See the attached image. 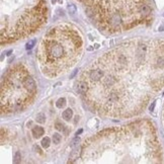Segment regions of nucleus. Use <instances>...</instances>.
Masks as SVG:
<instances>
[{
  "label": "nucleus",
  "mask_w": 164,
  "mask_h": 164,
  "mask_svg": "<svg viewBox=\"0 0 164 164\" xmlns=\"http://www.w3.org/2000/svg\"><path fill=\"white\" fill-rule=\"evenodd\" d=\"M31 133H32V135H33V137H35V138H40V137H42V136L44 135L45 131H44V129H43L42 127L37 126V127H33V128H32Z\"/></svg>",
  "instance_id": "nucleus-4"
},
{
  "label": "nucleus",
  "mask_w": 164,
  "mask_h": 164,
  "mask_svg": "<svg viewBox=\"0 0 164 164\" xmlns=\"http://www.w3.org/2000/svg\"><path fill=\"white\" fill-rule=\"evenodd\" d=\"M35 43H36V42H35V40H31L30 42L26 44V49H27V50L32 49V47L35 46Z\"/></svg>",
  "instance_id": "nucleus-10"
},
{
  "label": "nucleus",
  "mask_w": 164,
  "mask_h": 164,
  "mask_svg": "<svg viewBox=\"0 0 164 164\" xmlns=\"http://www.w3.org/2000/svg\"><path fill=\"white\" fill-rule=\"evenodd\" d=\"M81 132H82V130H79V131H78V132H77V135H78V134H80V133H81Z\"/></svg>",
  "instance_id": "nucleus-16"
},
{
  "label": "nucleus",
  "mask_w": 164,
  "mask_h": 164,
  "mask_svg": "<svg viewBox=\"0 0 164 164\" xmlns=\"http://www.w3.org/2000/svg\"><path fill=\"white\" fill-rule=\"evenodd\" d=\"M56 129L59 130V131H63V130H64V126L59 124V123H57V124H56Z\"/></svg>",
  "instance_id": "nucleus-13"
},
{
  "label": "nucleus",
  "mask_w": 164,
  "mask_h": 164,
  "mask_svg": "<svg viewBox=\"0 0 164 164\" xmlns=\"http://www.w3.org/2000/svg\"><path fill=\"white\" fill-rule=\"evenodd\" d=\"M81 35L76 29L63 24L51 29L37 51L43 74L53 78L66 72L80 59L83 51Z\"/></svg>",
  "instance_id": "nucleus-1"
},
{
  "label": "nucleus",
  "mask_w": 164,
  "mask_h": 164,
  "mask_svg": "<svg viewBox=\"0 0 164 164\" xmlns=\"http://www.w3.org/2000/svg\"><path fill=\"white\" fill-rule=\"evenodd\" d=\"M50 144H51V140H50L49 137H46V138L43 139V141H42V146H43V148H45V149L49 148Z\"/></svg>",
  "instance_id": "nucleus-7"
},
{
  "label": "nucleus",
  "mask_w": 164,
  "mask_h": 164,
  "mask_svg": "<svg viewBox=\"0 0 164 164\" xmlns=\"http://www.w3.org/2000/svg\"><path fill=\"white\" fill-rule=\"evenodd\" d=\"M61 140H62V137H61L60 134L56 133L53 135V142L55 143V144H59V143L61 142Z\"/></svg>",
  "instance_id": "nucleus-9"
},
{
  "label": "nucleus",
  "mask_w": 164,
  "mask_h": 164,
  "mask_svg": "<svg viewBox=\"0 0 164 164\" xmlns=\"http://www.w3.org/2000/svg\"><path fill=\"white\" fill-rule=\"evenodd\" d=\"M68 10H69V12L71 13V14H73V13L76 12V6L73 5V4H71V5L68 6Z\"/></svg>",
  "instance_id": "nucleus-12"
},
{
  "label": "nucleus",
  "mask_w": 164,
  "mask_h": 164,
  "mask_svg": "<svg viewBox=\"0 0 164 164\" xmlns=\"http://www.w3.org/2000/svg\"><path fill=\"white\" fill-rule=\"evenodd\" d=\"M56 1H57V0H52V2H53V3H55Z\"/></svg>",
  "instance_id": "nucleus-17"
},
{
  "label": "nucleus",
  "mask_w": 164,
  "mask_h": 164,
  "mask_svg": "<svg viewBox=\"0 0 164 164\" xmlns=\"http://www.w3.org/2000/svg\"><path fill=\"white\" fill-rule=\"evenodd\" d=\"M37 122L38 123H40V124H44V123L46 122V115H45V113H40L38 115H37Z\"/></svg>",
  "instance_id": "nucleus-6"
},
{
  "label": "nucleus",
  "mask_w": 164,
  "mask_h": 164,
  "mask_svg": "<svg viewBox=\"0 0 164 164\" xmlns=\"http://www.w3.org/2000/svg\"><path fill=\"white\" fill-rule=\"evenodd\" d=\"M150 12H151V9H150V7H149L148 5H146V4H142L139 7V13L141 14V16L143 18L146 17L147 15H149Z\"/></svg>",
  "instance_id": "nucleus-3"
},
{
  "label": "nucleus",
  "mask_w": 164,
  "mask_h": 164,
  "mask_svg": "<svg viewBox=\"0 0 164 164\" xmlns=\"http://www.w3.org/2000/svg\"><path fill=\"white\" fill-rule=\"evenodd\" d=\"M65 104H66V99H65L64 97L58 99L57 102H56V106H57L58 108H62L63 106H65Z\"/></svg>",
  "instance_id": "nucleus-8"
},
{
  "label": "nucleus",
  "mask_w": 164,
  "mask_h": 164,
  "mask_svg": "<svg viewBox=\"0 0 164 164\" xmlns=\"http://www.w3.org/2000/svg\"><path fill=\"white\" fill-rule=\"evenodd\" d=\"M72 115H73V111H72L71 108H67L66 111H64L63 113H62L63 119L66 120V121H69L72 118Z\"/></svg>",
  "instance_id": "nucleus-5"
},
{
  "label": "nucleus",
  "mask_w": 164,
  "mask_h": 164,
  "mask_svg": "<svg viewBox=\"0 0 164 164\" xmlns=\"http://www.w3.org/2000/svg\"><path fill=\"white\" fill-rule=\"evenodd\" d=\"M154 105H155V103H154V102H153V103H152V105H151V106H150V111H152V109L154 108Z\"/></svg>",
  "instance_id": "nucleus-15"
},
{
  "label": "nucleus",
  "mask_w": 164,
  "mask_h": 164,
  "mask_svg": "<svg viewBox=\"0 0 164 164\" xmlns=\"http://www.w3.org/2000/svg\"><path fill=\"white\" fill-rule=\"evenodd\" d=\"M76 73H77V71H74V72L72 73V75H71V78H73V77L75 76V75H76Z\"/></svg>",
  "instance_id": "nucleus-14"
},
{
  "label": "nucleus",
  "mask_w": 164,
  "mask_h": 164,
  "mask_svg": "<svg viewBox=\"0 0 164 164\" xmlns=\"http://www.w3.org/2000/svg\"><path fill=\"white\" fill-rule=\"evenodd\" d=\"M37 93V84L26 68L17 65L6 73L1 84L2 113L21 111L31 103Z\"/></svg>",
  "instance_id": "nucleus-2"
},
{
  "label": "nucleus",
  "mask_w": 164,
  "mask_h": 164,
  "mask_svg": "<svg viewBox=\"0 0 164 164\" xmlns=\"http://www.w3.org/2000/svg\"><path fill=\"white\" fill-rule=\"evenodd\" d=\"M20 159H21V156H20V153L17 151L15 153V155H14V160H13V162H14V163H18L20 161Z\"/></svg>",
  "instance_id": "nucleus-11"
}]
</instances>
